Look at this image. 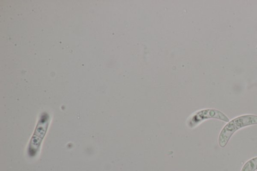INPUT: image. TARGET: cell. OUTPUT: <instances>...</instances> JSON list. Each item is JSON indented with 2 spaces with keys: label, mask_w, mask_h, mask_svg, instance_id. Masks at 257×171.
Listing matches in <instances>:
<instances>
[{
  "label": "cell",
  "mask_w": 257,
  "mask_h": 171,
  "mask_svg": "<svg viewBox=\"0 0 257 171\" xmlns=\"http://www.w3.org/2000/svg\"><path fill=\"white\" fill-rule=\"evenodd\" d=\"M254 124H257V116L254 115H243L232 119L221 130L218 140L219 145L224 147L236 131Z\"/></svg>",
  "instance_id": "cell-1"
},
{
  "label": "cell",
  "mask_w": 257,
  "mask_h": 171,
  "mask_svg": "<svg viewBox=\"0 0 257 171\" xmlns=\"http://www.w3.org/2000/svg\"><path fill=\"white\" fill-rule=\"evenodd\" d=\"M197 117H199L198 121L213 118L222 120L224 122H228L229 121V119L223 112L214 109H208L200 111L197 115Z\"/></svg>",
  "instance_id": "cell-2"
},
{
  "label": "cell",
  "mask_w": 257,
  "mask_h": 171,
  "mask_svg": "<svg viewBox=\"0 0 257 171\" xmlns=\"http://www.w3.org/2000/svg\"><path fill=\"white\" fill-rule=\"evenodd\" d=\"M257 169V157L248 160L243 166L241 171H255Z\"/></svg>",
  "instance_id": "cell-3"
}]
</instances>
